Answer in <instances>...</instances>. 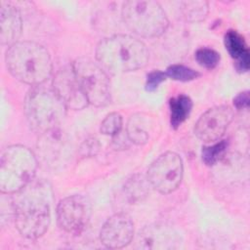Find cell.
Segmentation results:
<instances>
[{
  "label": "cell",
  "mask_w": 250,
  "mask_h": 250,
  "mask_svg": "<svg viewBox=\"0 0 250 250\" xmlns=\"http://www.w3.org/2000/svg\"><path fill=\"white\" fill-rule=\"evenodd\" d=\"M169 107L171 126L174 129H177L187 118H188L192 108V101L188 96L180 94L170 100Z\"/></svg>",
  "instance_id": "obj_17"
},
{
  "label": "cell",
  "mask_w": 250,
  "mask_h": 250,
  "mask_svg": "<svg viewBox=\"0 0 250 250\" xmlns=\"http://www.w3.org/2000/svg\"><path fill=\"white\" fill-rule=\"evenodd\" d=\"M71 66L88 104L95 106L106 105L111 96L107 72L98 62L87 58L77 59Z\"/></svg>",
  "instance_id": "obj_7"
},
{
  "label": "cell",
  "mask_w": 250,
  "mask_h": 250,
  "mask_svg": "<svg viewBox=\"0 0 250 250\" xmlns=\"http://www.w3.org/2000/svg\"><path fill=\"white\" fill-rule=\"evenodd\" d=\"M91 218V204L81 195H69L57 206V221L62 229L70 234H79L87 227Z\"/></svg>",
  "instance_id": "obj_9"
},
{
  "label": "cell",
  "mask_w": 250,
  "mask_h": 250,
  "mask_svg": "<svg viewBox=\"0 0 250 250\" xmlns=\"http://www.w3.org/2000/svg\"><path fill=\"white\" fill-rule=\"evenodd\" d=\"M14 201L15 225L19 232L29 239L42 236L51 223L48 192L41 187L29 184L17 192Z\"/></svg>",
  "instance_id": "obj_3"
},
{
  "label": "cell",
  "mask_w": 250,
  "mask_h": 250,
  "mask_svg": "<svg viewBox=\"0 0 250 250\" xmlns=\"http://www.w3.org/2000/svg\"><path fill=\"white\" fill-rule=\"evenodd\" d=\"M225 46L229 54L235 62V67L239 71L249 69V50L244 37L236 30H229L225 34Z\"/></svg>",
  "instance_id": "obj_16"
},
{
  "label": "cell",
  "mask_w": 250,
  "mask_h": 250,
  "mask_svg": "<svg viewBox=\"0 0 250 250\" xmlns=\"http://www.w3.org/2000/svg\"><path fill=\"white\" fill-rule=\"evenodd\" d=\"M22 21L19 10L10 2H0V41L9 47L16 42L21 33Z\"/></svg>",
  "instance_id": "obj_14"
},
{
  "label": "cell",
  "mask_w": 250,
  "mask_h": 250,
  "mask_svg": "<svg viewBox=\"0 0 250 250\" xmlns=\"http://www.w3.org/2000/svg\"><path fill=\"white\" fill-rule=\"evenodd\" d=\"M5 61L9 72L24 84L39 86L52 74L49 52L43 45L33 41H18L11 45Z\"/></svg>",
  "instance_id": "obj_2"
},
{
  "label": "cell",
  "mask_w": 250,
  "mask_h": 250,
  "mask_svg": "<svg viewBox=\"0 0 250 250\" xmlns=\"http://www.w3.org/2000/svg\"><path fill=\"white\" fill-rule=\"evenodd\" d=\"M181 12L188 21H202L208 15L209 5L206 1L193 0L181 3Z\"/></svg>",
  "instance_id": "obj_18"
},
{
  "label": "cell",
  "mask_w": 250,
  "mask_h": 250,
  "mask_svg": "<svg viewBox=\"0 0 250 250\" xmlns=\"http://www.w3.org/2000/svg\"><path fill=\"white\" fill-rule=\"evenodd\" d=\"M146 44L128 34H115L102 40L96 48V60L106 72L119 74L143 68L148 62Z\"/></svg>",
  "instance_id": "obj_1"
},
{
  "label": "cell",
  "mask_w": 250,
  "mask_h": 250,
  "mask_svg": "<svg viewBox=\"0 0 250 250\" xmlns=\"http://www.w3.org/2000/svg\"><path fill=\"white\" fill-rule=\"evenodd\" d=\"M37 170L32 150L21 145L7 146L0 159V190L14 194L31 184Z\"/></svg>",
  "instance_id": "obj_4"
},
{
  "label": "cell",
  "mask_w": 250,
  "mask_h": 250,
  "mask_svg": "<svg viewBox=\"0 0 250 250\" xmlns=\"http://www.w3.org/2000/svg\"><path fill=\"white\" fill-rule=\"evenodd\" d=\"M233 119V111L229 105H217L200 115L194 126V134L204 143H213L222 138Z\"/></svg>",
  "instance_id": "obj_10"
},
{
  "label": "cell",
  "mask_w": 250,
  "mask_h": 250,
  "mask_svg": "<svg viewBox=\"0 0 250 250\" xmlns=\"http://www.w3.org/2000/svg\"><path fill=\"white\" fill-rule=\"evenodd\" d=\"M122 116L118 112L108 113L101 123V132L104 135L116 136L122 129Z\"/></svg>",
  "instance_id": "obj_21"
},
{
  "label": "cell",
  "mask_w": 250,
  "mask_h": 250,
  "mask_svg": "<svg viewBox=\"0 0 250 250\" xmlns=\"http://www.w3.org/2000/svg\"><path fill=\"white\" fill-rule=\"evenodd\" d=\"M184 165L181 156L174 151L159 155L147 169V181L158 192L168 194L181 185Z\"/></svg>",
  "instance_id": "obj_8"
},
{
  "label": "cell",
  "mask_w": 250,
  "mask_h": 250,
  "mask_svg": "<svg viewBox=\"0 0 250 250\" xmlns=\"http://www.w3.org/2000/svg\"><path fill=\"white\" fill-rule=\"evenodd\" d=\"M53 90L66 107L82 109L89 104L71 65L63 67L56 73L53 80Z\"/></svg>",
  "instance_id": "obj_13"
},
{
  "label": "cell",
  "mask_w": 250,
  "mask_h": 250,
  "mask_svg": "<svg viewBox=\"0 0 250 250\" xmlns=\"http://www.w3.org/2000/svg\"><path fill=\"white\" fill-rule=\"evenodd\" d=\"M249 92L245 91V92H241L239 93L234 99H233V104L237 109H241V108H247L249 105Z\"/></svg>",
  "instance_id": "obj_25"
},
{
  "label": "cell",
  "mask_w": 250,
  "mask_h": 250,
  "mask_svg": "<svg viewBox=\"0 0 250 250\" xmlns=\"http://www.w3.org/2000/svg\"><path fill=\"white\" fill-rule=\"evenodd\" d=\"M136 247L140 249H176L182 239L175 229L166 224H152L145 227L136 237Z\"/></svg>",
  "instance_id": "obj_12"
},
{
  "label": "cell",
  "mask_w": 250,
  "mask_h": 250,
  "mask_svg": "<svg viewBox=\"0 0 250 250\" xmlns=\"http://www.w3.org/2000/svg\"><path fill=\"white\" fill-rule=\"evenodd\" d=\"M121 16L125 25L135 34L154 38L162 35L169 24L161 5L151 0H129L123 3Z\"/></svg>",
  "instance_id": "obj_6"
},
{
  "label": "cell",
  "mask_w": 250,
  "mask_h": 250,
  "mask_svg": "<svg viewBox=\"0 0 250 250\" xmlns=\"http://www.w3.org/2000/svg\"><path fill=\"white\" fill-rule=\"evenodd\" d=\"M166 79L165 72L160 70H152L146 75V90L148 92L155 91L158 86Z\"/></svg>",
  "instance_id": "obj_23"
},
{
  "label": "cell",
  "mask_w": 250,
  "mask_h": 250,
  "mask_svg": "<svg viewBox=\"0 0 250 250\" xmlns=\"http://www.w3.org/2000/svg\"><path fill=\"white\" fill-rule=\"evenodd\" d=\"M134 237V223L125 213L110 216L101 229V242L107 248L119 249L132 242Z\"/></svg>",
  "instance_id": "obj_11"
},
{
  "label": "cell",
  "mask_w": 250,
  "mask_h": 250,
  "mask_svg": "<svg viewBox=\"0 0 250 250\" xmlns=\"http://www.w3.org/2000/svg\"><path fill=\"white\" fill-rule=\"evenodd\" d=\"M65 107L54 90L39 87L29 91L24 103V111L30 127L41 134L57 130Z\"/></svg>",
  "instance_id": "obj_5"
},
{
  "label": "cell",
  "mask_w": 250,
  "mask_h": 250,
  "mask_svg": "<svg viewBox=\"0 0 250 250\" xmlns=\"http://www.w3.org/2000/svg\"><path fill=\"white\" fill-rule=\"evenodd\" d=\"M227 142L221 141L217 144H214L213 146H204L202 148V160L206 165L212 166L216 164L219 159L224 155L226 149H227Z\"/></svg>",
  "instance_id": "obj_20"
},
{
  "label": "cell",
  "mask_w": 250,
  "mask_h": 250,
  "mask_svg": "<svg viewBox=\"0 0 250 250\" xmlns=\"http://www.w3.org/2000/svg\"><path fill=\"white\" fill-rule=\"evenodd\" d=\"M165 74L166 77L183 82L196 79L200 75V73L196 70L183 64H172L168 66V68L165 71Z\"/></svg>",
  "instance_id": "obj_19"
},
{
  "label": "cell",
  "mask_w": 250,
  "mask_h": 250,
  "mask_svg": "<svg viewBox=\"0 0 250 250\" xmlns=\"http://www.w3.org/2000/svg\"><path fill=\"white\" fill-rule=\"evenodd\" d=\"M156 120L147 113L138 112L133 114L127 123L126 132L128 139L138 146L147 144L155 134Z\"/></svg>",
  "instance_id": "obj_15"
},
{
  "label": "cell",
  "mask_w": 250,
  "mask_h": 250,
  "mask_svg": "<svg viewBox=\"0 0 250 250\" xmlns=\"http://www.w3.org/2000/svg\"><path fill=\"white\" fill-rule=\"evenodd\" d=\"M196 62L203 67L212 69L215 68L220 62V54L214 49L202 47L195 53Z\"/></svg>",
  "instance_id": "obj_22"
},
{
  "label": "cell",
  "mask_w": 250,
  "mask_h": 250,
  "mask_svg": "<svg viewBox=\"0 0 250 250\" xmlns=\"http://www.w3.org/2000/svg\"><path fill=\"white\" fill-rule=\"evenodd\" d=\"M144 183L143 179H136L135 177L129 181L128 184V190H129V196L133 199H140L143 195H146L145 188H137L139 186H141Z\"/></svg>",
  "instance_id": "obj_24"
}]
</instances>
